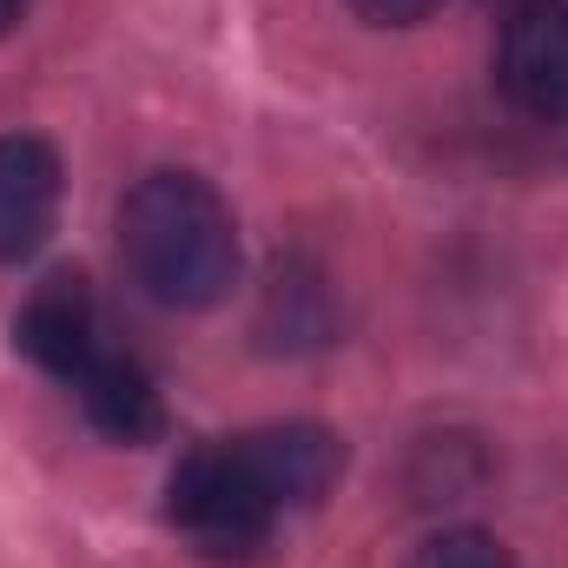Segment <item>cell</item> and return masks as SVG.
Returning a JSON list of instances; mask_svg holds the SVG:
<instances>
[{
    "instance_id": "obj_1",
    "label": "cell",
    "mask_w": 568,
    "mask_h": 568,
    "mask_svg": "<svg viewBox=\"0 0 568 568\" xmlns=\"http://www.w3.org/2000/svg\"><path fill=\"white\" fill-rule=\"evenodd\" d=\"M120 258L152 304L205 311L239 278V225L199 172H145L120 205Z\"/></svg>"
},
{
    "instance_id": "obj_2",
    "label": "cell",
    "mask_w": 568,
    "mask_h": 568,
    "mask_svg": "<svg viewBox=\"0 0 568 568\" xmlns=\"http://www.w3.org/2000/svg\"><path fill=\"white\" fill-rule=\"evenodd\" d=\"M165 516L172 529L205 556V562H258L272 529H278V503L258 489V476L245 469L239 443H199L179 456L172 483H165Z\"/></svg>"
},
{
    "instance_id": "obj_3",
    "label": "cell",
    "mask_w": 568,
    "mask_h": 568,
    "mask_svg": "<svg viewBox=\"0 0 568 568\" xmlns=\"http://www.w3.org/2000/svg\"><path fill=\"white\" fill-rule=\"evenodd\" d=\"M503 93L509 106L568 140V7L562 0H516L509 27H503V53H496Z\"/></svg>"
},
{
    "instance_id": "obj_4",
    "label": "cell",
    "mask_w": 568,
    "mask_h": 568,
    "mask_svg": "<svg viewBox=\"0 0 568 568\" xmlns=\"http://www.w3.org/2000/svg\"><path fill=\"white\" fill-rule=\"evenodd\" d=\"M13 344H20L47 377L80 384V377L113 351V331H106V311L93 304L87 278H47V284H33V297L20 304Z\"/></svg>"
},
{
    "instance_id": "obj_5",
    "label": "cell",
    "mask_w": 568,
    "mask_h": 568,
    "mask_svg": "<svg viewBox=\"0 0 568 568\" xmlns=\"http://www.w3.org/2000/svg\"><path fill=\"white\" fill-rule=\"evenodd\" d=\"M232 443H239L245 469L258 476V489L278 503V516L284 509H311L344 469V443L317 424H265L232 436Z\"/></svg>"
},
{
    "instance_id": "obj_6",
    "label": "cell",
    "mask_w": 568,
    "mask_h": 568,
    "mask_svg": "<svg viewBox=\"0 0 568 568\" xmlns=\"http://www.w3.org/2000/svg\"><path fill=\"white\" fill-rule=\"evenodd\" d=\"M60 219V152L33 133L0 140V265L33 258Z\"/></svg>"
},
{
    "instance_id": "obj_7",
    "label": "cell",
    "mask_w": 568,
    "mask_h": 568,
    "mask_svg": "<svg viewBox=\"0 0 568 568\" xmlns=\"http://www.w3.org/2000/svg\"><path fill=\"white\" fill-rule=\"evenodd\" d=\"M80 390V404H87V417L100 436H113V443H145V436H159L165 424V410H159V390H152V377H145L140 357H126L120 344L73 384Z\"/></svg>"
},
{
    "instance_id": "obj_8",
    "label": "cell",
    "mask_w": 568,
    "mask_h": 568,
    "mask_svg": "<svg viewBox=\"0 0 568 568\" xmlns=\"http://www.w3.org/2000/svg\"><path fill=\"white\" fill-rule=\"evenodd\" d=\"M265 324L278 331V344H317L331 331V297H324V278L291 265L272 278V297H265Z\"/></svg>"
},
{
    "instance_id": "obj_9",
    "label": "cell",
    "mask_w": 568,
    "mask_h": 568,
    "mask_svg": "<svg viewBox=\"0 0 568 568\" xmlns=\"http://www.w3.org/2000/svg\"><path fill=\"white\" fill-rule=\"evenodd\" d=\"M404 568H509V556H503L496 536H483V529H443V536H429Z\"/></svg>"
},
{
    "instance_id": "obj_10",
    "label": "cell",
    "mask_w": 568,
    "mask_h": 568,
    "mask_svg": "<svg viewBox=\"0 0 568 568\" xmlns=\"http://www.w3.org/2000/svg\"><path fill=\"white\" fill-rule=\"evenodd\" d=\"M371 27H417L424 13H436V0H351Z\"/></svg>"
},
{
    "instance_id": "obj_11",
    "label": "cell",
    "mask_w": 568,
    "mask_h": 568,
    "mask_svg": "<svg viewBox=\"0 0 568 568\" xmlns=\"http://www.w3.org/2000/svg\"><path fill=\"white\" fill-rule=\"evenodd\" d=\"M20 13H27V0H0V33H7V27H13Z\"/></svg>"
}]
</instances>
